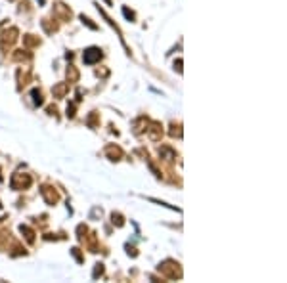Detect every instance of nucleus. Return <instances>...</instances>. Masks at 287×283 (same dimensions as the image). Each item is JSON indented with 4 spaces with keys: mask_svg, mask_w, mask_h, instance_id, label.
Listing matches in <instances>:
<instances>
[{
    "mask_svg": "<svg viewBox=\"0 0 287 283\" xmlns=\"http://www.w3.org/2000/svg\"><path fill=\"white\" fill-rule=\"evenodd\" d=\"M98 58H100V50H96V48H90V50L84 54V61H86V63H94Z\"/></svg>",
    "mask_w": 287,
    "mask_h": 283,
    "instance_id": "obj_1",
    "label": "nucleus"
}]
</instances>
